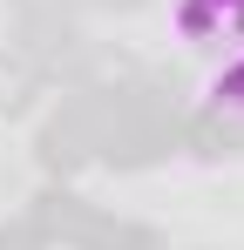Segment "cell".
<instances>
[{"mask_svg": "<svg viewBox=\"0 0 244 250\" xmlns=\"http://www.w3.org/2000/svg\"><path fill=\"white\" fill-rule=\"evenodd\" d=\"M88 156H95V115H88V102L75 95L54 122L41 128V163L54 169V176H68V169H81Z\"/></svg>", "mask_w": 244, "mask_h": 250, "instance_id": "1", "label": "cell"}, {"mask_svg": "<svg viewBox=\"0 0 244 250\" xmlns=\"http://www.w3.org/2000/svg\"><path fill=\"white\" fill-rule=\"evenodd\" d=\"M75 250H163L156 230H143V223H122V216H95L88 209V223L75 230Z\"/></svg>", "mask_w": 244, "mask_h": 250, "instance_id": "2", "label": "cell"}, {"mask_svg": "<svg viewBox=\"0 0 244 250\" xmlns=\"http://www.w3.org/2000/svg\"><path fill=\"white\" fill-rule=\"evenodd\" d=\"M34 223H41V237L54 244H75V230L88 223V203L81 196H68V189H48V196H34Z\"/></svg>", "mask_w": 244, "mask_h": 250, "instance_id": "3", "label": "cell"}, {"mask_svg": "<svg viewBox=\"0 0 244 250\" xmlns=\"http://www.w3.org/2000/svg\"><path fill=\"white\" fill-rule=\"evenodd\" d=\"M183 34H244V0H183Z\"/></svg>", "mask_w": 244, "mask_h": 250, "instance_id": "4", "label": "cell"}, {"mask_svg": "<svg viewBox=\"0 0 244 250\" xmlns=\"http://www.w3.org/2000/svg\"><path fill=\"white\" fill-rule=\"evenodd\" d=\"M41 88V68L27 61V54H0V115H14V108H27V95Z\"/></svg>", "mask_w": 244, "mask_h": 250, "instance_id": "5", "label": "cell"}, {"mask_svg": "<svg viewBox=\"0 0 244 250\" xmlns=\"http://www.w3.org/2000/svg\"><path fill=\"white\" fill-rule=\"evenodd\" d=\"M0 250H48L34 216H21V223H0Z\"/></svg>", "mask_w": 244, "mask_h": 250, "instance_id": "6", "label": "cell"}, {"mask_svg": "<svg viewBox=\"0 0 244 250\" xmlns=\"http://www.w3.org/2000/svg\"><path fill=\"white\" fill-rule=\"evenodd\" d=\"M14 21H68V0H14Z\"/></svg>", "mask_w": 244, "mask_h": 250, "instance_id": "7", "label": "cell"}, {"mask_svg": "<svg viewBox=\"0 0 244 250\" xmlns=\"http://www.w3.org/2000/svg\"><path fill=\"white\" fill-rule=\"evenodd\" d=\"M217 102H231V108H244V61L231 68V75H224V82H217Z\"/></svg>", "mask_w": 244, "mask_h": 250, "instance_id": "8", "label": "cell"}, {"mask_svg": "<svg viewBox=\"0 0 244 250\" xmlns=\"http://www.w3.org/2000/svg\"><path fill=\"white\" fill-rule=\"evenodd\" d=\"M95 7H143V0H95Z\"/></svg>", "mask_w": 244, "mask_h": 250, "instance_id": "9", "label": "cell"}]
</instances>
